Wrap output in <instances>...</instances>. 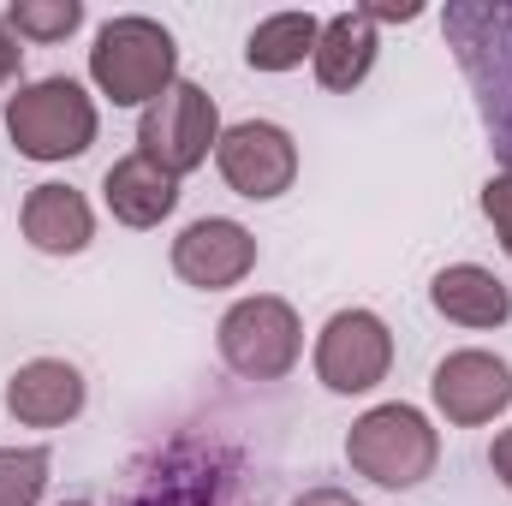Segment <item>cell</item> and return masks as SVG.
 Instances as JSON below:
<instances>
[{
	"label": "cell",
	"mask_w": 512,
	"mask_h": 506,
	"mask_svg": "<svg viewBox=\"0 0 512 506\" xmlns=\"http://www.w3.org/2000/svg\"><path fill=\"white\" fill-rule=\"evenodd\" d=\"M292 506H364L358 495H346V489H304Z\"/></svg>",
	"instance_id": "obj_22"
},
{
	"label": "cell",
	"mask_w": 512,
	"mask_h": 506,
	"mask_svg": "<svg viewBox=\"0 0 512 506\" xmlns=\"http://www.w3.org/2000/svg\"><path fill=\"white\" fill-rule=\"evenodd\" d=\"M84 24V0H12L6 30L18 42H66Z\"/></svg>",
	"instance_id": "obj_17"
},
{
	"label": "cell",
	"mask_w": 512,
	"mask_h": 506,
	"mask_svg": "<svg viewBox=\"0 0 512 506\" xmlns=\"http://www.w3.org/2000/svg\"><path fill=\"white\" fill-rule=\"evenodd\" d=\"M84 399H90L84 370L66 364V358H30V364H18L12 381H6V411L24 429H66L84 411Z\"/></svg>",
	"instance_id": "obj_11"
},
{
	"label": "cell",
	"mask_w": 512,
	"mask_h": 506,
	"mask_svg": "<svg viewBox=\"0 0 512 506\" xmlns=\"http://www.w3.org/2000/svg\"><path fill=\"white\" fill-rule=\"evenodd\" d=\"M346 465L358 477H370L376 489H417L441 465V435L417 405L387 399L346 429Z\"/></svg>",
	"instance_id": "obj_3"
},
{
	"label": "cell",
	"mask_w": 512,
	"mask_h": 506,
	"mask_svg": "<svg viewBox=\"0 0 512 506\" xmlns=\"http://www.w3.org/2000/svg\"><path fill=\"white\" fill-rule=\"evenodd\" d=\"M376 48H382V36H376V24L364 18V6L322 18L316 54H310L316 84H322V90H358V84L370 78V66H376Z\"/></svg>",
	"instance_id": "obj_15"
},
{
	"label": "cell",
	"mask_w": 512,
	"mask_h": 506,
	"mask_svg": "<svg viewBox=\"0 0 512 506\" xmlns=\"http://www.w3.org/2000/svg\"><path fill=\"white\" fill-rule=\"evenodd\" d=\"M48 447H0V506H36L48 489Z\"/></svg>",
	"instance_id": "obj_18"
},
{
	"label": "cell",
	"mask_w": 512,
	"mask_h": 506,
	"mask_svg": "<svg viewBox=\"0 0 512 506\" xmlns=\"http://www.w3.org/2000/svg\"><path fill=\"white\" fill-rule=\"evenodd\" d=\"M102 203H108V215H114L120 227L149 233V227H161V221L179 209V179L161 173L149 155H126V161L108 167V179H102Z\"/></svg>",
	"instance_id": "obj_14"
},
{
	"label": "cell",
	"mask_w": 512,
	"mask_h": 506,
	"mask_svg": "<svg viewBox=\"0 0 512 506\" xmlns=\"http://www.w3.org/2000/svg\"><path fill=\"white\" fill-rule=\"evenodd\" d=\"M256 268V233L233 215H203L173 239V274L197 292H227L251 280Z\"/></svg>",
	"instance_id": "obj_10"
},
{
	"label": "cell",
	"mask_w": 512,
	"mask_h": 506,
	"mask_svg": "<svg viewBox=\"0 0 512 506\" xmlns=\"http://www.w3.org/2000/svg\"><path fill=\"white\" fill-rule=\"evenodd\" d=\"M429 304L459 322V328H507L512 322V292L507 280L483 262H453L429 280Z\"/></svg>",
	"instance_id": "obj_13"
},
{
	"label": "cell",
	"mask_w": 512,
	"mask_h": 506,
	"mask_svg": "<svg viewBox=\"0 0 512 506\" xmlns=\"http://www.w3.org/2000/svg\"><path fill=\"white\" fill-rule=\"evenodd\" d=\"M489 471L501 477V489L512 495V429H501V435L489 441Z\"/></svg>",
	"instance_id": "obj_21"
},
{
	"label": "cell",
	"mask_w": 512,
	"mask_h": 506,
	"mask_svg": "<svg viewBox=\"0 0 512 506\" xmlns=\"http://www.w3.org/2000/svg\"><path fill=\"white\" fill-rule=\"evenodd\" d=\"M429 399L453 429H483L512 405V364L483 352V346L447 352L435 364V376H429Z\"/></svg>",
	"instance_id": "obj_9"
},
{
	"label": "cell",
	"mask_w": 512,
	"mask_h": 506,
	"mask_svg": "<svg viewBox=\"0 0 512 506\" xmlns=\"http://www.w3.org/2000/svg\"><path fill=\"white\" fill-rule=\"evenodd\" d=\"M215 352L239 381H286L304 358V322H298V310L286 298L256 292V298H239L221 316Z\"/></svg>",
	"instance_id": "obj_5"
},
{
	"label": "cell",
	"mask_w": 512,
	"mask_h": 506,
	"mask_svg": "<svg viewBox=\"0 0 512 506\" xmlns=\"http://www.w3.org/2000/svg\"><path fill=\"white\" fill-rule=\"evenodd\" d=\"M215 167H221L227 191H239L251 203H274L298 179V143H292V131L274 126V120H239V126L221 131Z\"/></svg>",
	"instance_id": "obj_8"
},
{
	"label": "cell",
	"mask_w": 512,
	"mask_h": 506,
	"mask_svg": "<svg viewBox=\"0 0 512 506\" xmlns=\"http://www.w3.org/2000/svg\"><path fill=\"white\" fill-rule=\"evenodd\" d=\"M483 215H489V227H495L501 251L512 256V173H495V179L483 185Z\"/></svg>",
	"instance_id": "obj_19"
},
{
	"label": "cell",
	"mask_w": 512,
	"mask_h": 506,
	"mask_svg": "<svg viewBox=\"0 0 512 506\" xmlns=\"http://www.w3.org/2000/svg\"><path fill=\"white\" fill-rule=\"evenodd\" d=\"M54 506H90V501H54Z\"/></svg>",
	"instance_id": "obj_23"
},
{
	"label": "cell",
	"mask_w": 512,
	"mask_h": 506,
	"mask_svg": "<svg viewBox=\"0 0 512 506\" xmlns=\"http://www.w3.org/2000/svg\"><path fill=\"white\" fill-rule=\"evenodd\" d=\"M18 227H24V239L42 256H78V251H90V239H96V209H90L84 191L48 179V185L24 191Z\"/></svg>",
	"instance_id": "obj_12"
},
{
	"label": "cell",
	"mask_w": 512,
	"mask_h": 506,
	"mask_svg": "<svg viewBox=\"0 0 512 506\" xmlns=\"http://www.w3.org/2000/svg\"><path fill=\"white\" fill-rule=\"evenodd\" d=\"M221 131H227V126H221L215 96H209L203 84L179 78L161 102H149V108H143V120H137V155H149L161 173L185 179V173H197V167L215 155Z\"/></svg>",
	"instance_id": "obj_6"
},
{
	"label": "cell",
	"mask_w": 512,
	"mask_h": 506,
	"mask_svg": "<svg viewBox=\"0 0 512 506\" xmlns=\"http://www.w3.org/2000/svg\"><path fill=\"white\" fill-rule=\"evenodd\" d=\"M102 114L78 78H36L6 102V137L24 161H72L96 143Z\"/></svg>",
	"instance_id": "obj_4"
},
{
	"label": "cell",
	"mask_w": 512,
	"mask_h": 506,
	"mask_svg": "<svg viewBox=\"0 0 512 506\" xmlns=\"http://www.w3.org/2000/svg\"><path fill=\"white\" fill-rule=\"evenodd\" d=\"M441 36L471 84L501 173H512V0H453L441 12Z\"/></svg>",
	"instance_id": "obj_1"
},
{
	"label": "cell",
	"mask_w": 512,
	"mask_h": 506,
	"mask_svg": "<svg viewBox=\"0 0 512 506\" xmlns=\"http://www.w3.org/2000/svg\"><path fill=\"white\" fill-rule=\"evenodd\" d=\"M18 72H24V42L6 30V18H0V108L18 96Z\"/></svg>",
	"instance_id": "obj_20"
},
{
	"label": "cell",
	"mask_w": 512,
	"mask_h": 506,
	"mask_svg": "<svg viewBox=\"0 0 512 506\" xmlns=\"http://www.w3.org/2000/svg\"><path fill=\"white\" fill-rule=\"evenodd\" d=\"M310 364H316V381L328 393H346V399L370 393L393 370V334H387V322L376 310H334L316 334Z\"/></svg>",
	"instance_id": "obj_7"
},
{
	"label": "cell",
	"mask_w": 512,
	"mask_h": 506,
	"mask_svg": "<svg viewBox=\"0 0 512 506\" xmlns=\"http://www.w3.org/2000/svg\"><path fill=\"white\" fill-rule=\"evenodd\" d=\"M90 84L114 102V108H149L179 84V42L167 24L120 12L96 30L90 48Z\"/></svg>",
	"instance_id": "obj_2"
},
{
	"label": "cell",
	"mask_w": 512,
	"mask_h": 506,
	"mask_svg": "<svg viewBox=\"0 0 512 506\" xmlns=\"http://www.w3.org/2000/svg\"><path fill=\"white\" fill-rule=\"evenodd\" d=\"M316 36H322V18L316 12H274L262 18L245 42V66L251 72H292L316 54Z\"/></svg>",
	"instance_id": "obj_16"
}]
</instances>
